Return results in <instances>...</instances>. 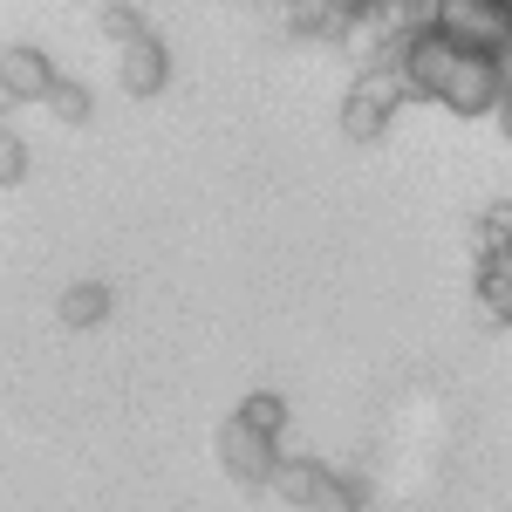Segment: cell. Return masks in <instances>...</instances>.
Listing matches in <instances>:
<instances>
[{
  "instance_id": "cell-1",
  "label": "cell",
  "mask_w": 512,
  "mask_h": 512,
  "mask_svg": "<svg viewBox=\"0 0 512 512\" xmlns=\"http://www.w3.org/2000/svg\"><path fill=\"white\" fill-rule=\"evenodd\" d=\"M396 69L410 76V89H417V103H444L451 96V82H458V62H465V48L444 35V28H410V35L396 41V55H390Z\"/></svg>"
},
{
  "instance_id": "cell-2",
  "label": "cell",
  "mask_w": 512,
  "mask_h": 512,
  "mask_svg": "<svg viewBox=\"0 0 512 512\" xmlns=\"http://www.w3.org/2000/svg\"><path fill=\"white\" fill-rule=\"evenodd\" d=\"M431 21L458 41V48L506 55V41H512V0H437Z\"/></svg>"
},
{
  "instance_id": "cell-3",
  "label": "cell",
  "mask_w": 512,
  "mask_h": 512,
  "mask_svg": "<svg viewBox=\"0 0 512 512\" xmlns=\"http://www.w3.org/2000/svg\"><path fill=\"white\" fill-rule=\"evenodd\" d=\"M444 110H451V117H499V110H506V55L465 48V62H458V82H451Z\"/></svg>"
},
{
  "instance_id": "cell-4",
  "label": "cell",
  "mask_w": 512,
  "mask_h": 512,
  "mask_svg": "<svg viewBox=\"0 0 512 512\" xmlns=\"http://www.w3.org/2000/svg\"><path fill=\"white\" fill-rule=\"evenodd\" d=\"M219 465H226L239 485H267V478H274V465H280V437L253 431V424L233 410V417L219 424Z\"/></svg>"
},
{
  "instance_id": "cell-5",
  "label": "cell",
  "mask_w": 512,
  "mask_h": 512,
  "mask_svg": "<svg viewBox=\"0 0 512 512\" xmlns=\"http://www.w3.org/2000/svg\"><path fill=\"white\" fill-rule=\"evenodd\" d=\"M55 62L41 55V48H28V41H7V55H0V96L7 103H48L55 96Z\"/></svg>"
},
{
  "instance_id": "cell-6",
  "label": "cell",
  "mask_w": 512,
  "mask_h": 512,
  "mask_svg": "<svg viewBox=\"0 0 512 512\" xmlns=\"http://www.w3.org/2000/svg\"><path fill=\"white\" fill-rule=\"evenodd\" d=\"M117 82L123 96H158L164 82H171V48H164L158 35H137L117 48Z\"/></svg>"
},
{
  "instance_id": "cell-7",
  "label": "cell",
  "mask_w": 512,
  "mask_h": 512,
  "mask_svg": "<svg viewBox=\"0 0 512 512\" xmlns=\"http://www.w3.org/2000/svg\"><path fill=\"white\" fill-rule=\"evenodd\" d=\"M478 321L485 328H512V260H478Z\"/></svg>"
},
{
  "instance_id": "cell-8",
  "label": "cell",
  "mask_w": 512,
  "mask_h": 512,
  "mask_svg": "<svg viewBox=\"0 0 512 512\" xmlns=\"http://www.w3.org/2000/svg\"><path fill=\"white\" fill-rule=\"evenodd\" d=\"M321 478H328V465L321 458H280L274 478H267V492H274L280 506H315V492H321Z\"/></svg>"
},
{
  "instance_id": "cell-9",
  "label": "cell",
  "mask_w": 512,
  "mask_h": 512,
  "mask_svg": "<svg viewBox=\"0 0 512 512\" xmlns=\"http://www.w3.org/2000/svg\"><path fill=\"white\" fill-rule=\"evenodd\" d=\"M55 315H62V328H96V321L110 315V287H103V280H76Z\"/></svg>"
},
{
  "instance_id": "cell-10",
  "label": "cell",
  "mask_w": 512,
  "mask_h": 512,
  "mask_svg": "<svg viewBox=\"0 0 512 512\" xmlns=\"http://www.w3.org/2000/svg\"><path fill=\"white\" fill-rule=\"evenodd\" d=\"M512 253V198H492L478 212V260H506Z\"/></svg>"
},
{
  "instance_id": "cell-11",
  "label": "cell",
  "mask_w": 512,
  "mask_h": 512,
  "mask_svg": "<svg viewBox=\"0 0 512 512\" xmlns=\"http://www.w3.org/2000/svg\"><path fill=\"white\" fill-rule=\"evenodd\" d=\"M239 417H246L253 431H267V437H280V431H287V403H280L274 390H253L246 403H239Z\"/></svg>"
},
{
  "instance_id": "cell-12",
  "label": "cell",
  "mask_w": 512,
  "mask_h": 512,
  "mask_svg": "<svg viewBox=\"0 0 512 512\" xmlns=\"http://www.w3.org/2000/svg\"><path fill=\"white\" fill-rule=\"evenodd\" d=\"M103 35L117 41H137V35H151V28H144V14H137V7H130V0H103Z\"/></svg>"
},
{
  "instance_id": "cell-13",
  "label": "cell",
  "mask_w": 512,
  "mask_h": 512,
  "mask_svg": "<svg viewBox=\"0 0 512 512\" xmlns=\"http://www.w3.org/2000/svg\"><path fill=\"white\" fill-rule=\"evenodd\" d=\"M89 110H96V103H89L82 82H55V96H48V117L55 123H89Z\"/></svg>"
},
{
  "instance_id": "cell-14",
  "label": "cell",
  "mask_w": 512,
  "mask_h": 512,
  "mask_svg": "<svg viewBox=\"0 0 512 512\" xmlns=\"http://www.w3.org/2000/svg\"><path fill=\"white\" fill-rule=\"evenodd\" d=\"M308 512H362V492H355V485H349L342 472H328V478H321V492H315V506H308Z\"/></svg>"
},
{
  "instance_id": "cell-15",
  "label": "cell",
  "mask_w": 512,
  "mask_h": 512,
  "mask_svg": "<svg viewBox=\"0 0 512 512\" xmlns=\"http://www.w3.org/2000/svg\"><path fill=\"white\" fill-rule=\"evenodd\" d=\"M21 178H28V144H21V137H14V130H7V137H0V185H7V192H14V185H21Z\"/></svg>"
},
{
  "instance_id": "cell-16",
  "label": "cell",
  "mask_w": 512,
  "mask_h": 512,
  "mask_svg": "<svg viewBox=\"0 0 512 512\" xmlns=\"http://www.w3.org/2000/svg\"><path fill=\"white\" fill-rule=\"evenodd\" d=\"M328 7H342V14H369L376 0H328Z\"/></svg>"
},
{
  "instance_id": "cell-17",
  "label": "cell",
  "mask_w": 512,
  "mask_h": 512,
  "mask_svg": "<svg viewBox=\"0 0 512 512\" xmlns=\"http://www.w3.org/2000/svg\"><path fill=\"white\" fill-rule=\"evenodd\" d=\"M499 123H506V137H512V96H506V110H499Z\"/></svg>"
},
{
  "instance_id": "cell-18",
  "label": "cell",
  "mask_w": 512,
  "mask_h": 512,
  "mask_svg": "<svg viewBox=\"0 0 512 512\" xmlns=\"http://www.w3.org/2000/svg\"><path fill=\"white\" fill-rule=\"evenodd\" d=\"M506 96H512V48H506Z\"/></svg>"
}]
</instances>
